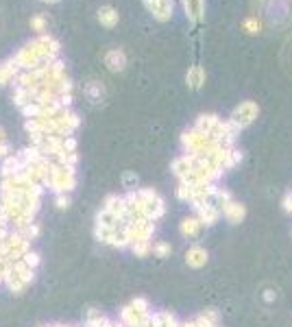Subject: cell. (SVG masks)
Listing matches in <instances>:
<instances>
[{"label": "cell", "instance_id": "1", "mask_svg": "<svg viewBox=\"0 0 292 327\" xmlns=\"http://www.w3.org/2000/svg\"><path fill=\"white\" fill-rule=\"evenodd\" d=\"M57 55H59L57 39H52L50 35H39L37 39H33L31 44H26L24 48H20L18 55L13 57L11 61L22 70H33V68H37V65L55 61Z\"/></svg>", "mask_w": 292, "mask_h": 327}, {"label": "cell", "instance_id": "2", "mask_svg": "<svg viewBox=\"0 0 292 327\" xmlns=\"http://www.w3.org/2000/svg\"><path fill=\"white\" fill-rule=\"evenodd\" d=\"M35 279V268H31L24 260H18V262H9L5 268V284L11 292L16 294H22L24 288Z\"/></svg>", "mask_w": 292, "mask_h": 327}, {"label": "cell", "instance_id": "3", "mask_svg": "<svg viewBox=\"0 0 292 327\" xmlns=\"http://www.w3.org/2000/svg\"><path fill=\"white\" fill-rule=\"evenodd\" d=\"M44 188H50L55 194H68L77 188V175H75V168H68V166H61V164L52 161L50 166V173L46 177V183Z\"/></svg>", "mask_w": 292, "mask_h": 327}, {"label": "cell", "instance_id": "4", "mask_svg": "<svg viewBox=\"0 0 292 327\" xmlns=\"http://www.w3.org/2000/svg\"><path fill=\"white\" fill-rule=\"evenodd\" d=\"M211 142H214V135L203 133V131H198L196 127L188 129V131H185V133L181 135V144H183V148H185V153H188V155H198V153H203V150L207 148Z\"/></svg>", "mask_w": 292, "mask_h": 327}, {"label": "cell", "instance_id": "5", "mask_svg": "<svg viewBox=\"0 0 292 327\" xmlns=\"http://www.w3.org/2000/svg\"><path fill=\"white\" fill-rule=\"evenodd\" d=\"M257 114H260V107H257V103L244 101V103H240L234 109V114H231V120H234L240 129H244V127H249V124L255 120Z\"/></svg>", "mask_w": 292, "mask_h": 327}, {"label": "cell", "instance_id": "6", "mask_svg": "<svg viewBox=\"0 0 292 327\" xmlns=\"http://www.w3.org/2000/svg\"><path fill=\"white\" fill-rule=\"evenodd\" d=\"M144 7L153 13V18L159 22H168L172 16V0H142Z\"/></svg>", "mask_w": 292, "mask_h": 327}, {"label": "cell", "instance_id": "7", "mask_svg": "<svg viewBox=\"0 0 292 327\" xmlns=\"http://www.w3.org/2000/svg\"><path fill=\"white\" fill-rule=\"evenodd\" d=\"M221 212H223L225 218L231 222V225H240V222L247 218V207H244L240 201H236V199H231V201L225 203Z\"/></svg>", "mask_w": 292, "mask_h": 327}, {"label": "cell", "instance_id": "8", "mask_svg": "<svg viewBox=\"0 0 292 327\" xmlns=\"http://www.w3.org/2000/svg\"><path fill=\"white\" fill-rule=\"evenodd\" d=\"M194 212H196L198 218H201L203 227H214L216 222L221 220V216H223V212L214 205V203H205V205H198V207H194Z\"/></svg>", "mask_w": 292, "mask_h": 327}, {"label": "cell", "instance_id": "9", "mask_svg": "<svg viewBox=\"0 0 292 327\" xmlns=\"http://www.w3.org/2000/svg\"><path fill=\"white\" fill-rule=\"evenodd\" d=\"M209 255H207V249H203L201 244H194L185 251V264L190 268H203L207 264Z\"/></svg>", "mask_w": 292, "mask_h": 327}, {"label": "cell", "instance_id": "10", "mask_svg": "<svg viewBox=\"0 0 292 327\" xmlns=\"http://www.w3.org/2000/svg\"><path fill=\"white\" fill-rule=\"evenodd\" d=\"M203 229V222L201 218L194 214V216H185V218L179 222V233L183 235V238H198V233H201Z\"/></svg>", "mask_w": 292, "mask_h": 327}, {"label": "cell", "instance_id": "11", "mask_svg": "<svg viewBox=\"0 0 292 327\" xmlns=\"http://www.w3.org/2000/svg\"><path fill=\"white\" fill-rule=\"evenodd\" d=\"M105 65L109 72H122L127 68V55L120 48H111L105 52Z\"/></svg>", "mask_w": 292, "mask_h": 327}, {"label": "cell", "instance_id": "12", "mask_svg": "<svg viewBox=\"0 0 292 327\" xmlns=\"http://www.w3.org/2000/svg\"><path fill=\"white\" fill-rule=\"evenodd\" d=\"M172 173H175V177H177L179 181L188 179L190 173H192V157H190V155L177 157V159L172 161Z\"/></svg>", "mask_w": 292, "mask_h": 327}, {"label": "cell", "instance_id": "13", "mask_svg": "<svg viewBox=\"0 0 292 327\" xmlns=\"http://www.w3.org/2000/svg\"><path fill=\"white\" fill-rule=\"evenodd\" d=\"M183 7H185V13H188L190 22H201V20L205 18V5L203 0H181Z\"/></svg>", "mask_w": 292, "mask_h": 327}, {"label": "cell", "instance_id": "14", "mask_svg": "<svg viewBox=\"0 0 292 327\" xmlns=\"http://www.w3.org/2000/svg\"><path fill=\"white\" fill-rule=\"evenodd\" d=\"M218 124H221V118H218V116H214V114H203V116H198V120H196L194 127L198 131H203V133H209L211 135L218 129Z\"/></svg>", "mask_w": 292, "mask_h": 327}, {"label": "cell", "instance_id": "15", "mask_svg": "<svg viewBox=\"0 0 292 327\" xmlns=\"http://www.w3.org/2000/svg\"><path fill=\"white\" fill-rule=\"evenodd\" d=\"M118 20H120V16H118V11L114 9V7L105 5V7H101V9H98V22H101L103 26H107V29L116 26Z\"/></svg>", "mask_w": 292, "mask_h": 327}, {"label": "cell", "instance_id": "16", "mask_svg": "<svg viewBox=\"0 0 292 327\" xmlns=\"http://www.w3.org/2000/svg\"><path fill=\"white\" fill-rule=\"evenodd\" d=\"M185 81H188V85H190L192 90H198L205 83V70L201 68V65H192V68L188 70V76H185Z\"/></svg>", "mask_w": 292, "mask_h": 327}, {"label": "cell", "instance_id": "17", "mask_svg": "<svg viewBox=\"0 0 292 327\" xmlns=\"http://www.w3.org/2000/svg\"><path fill=\"white\" fill-rule=\"evenodd\" d=\"M18 65L13 63V61H7L0 65V85H7V83H11L13 78L18 76Z\"/></svg>", "mask_w": 292, "mask_h": 327}, {"label": "cell", "instance_id": "18", "mask_svg": "<svg viewBox=\"0 0 292 327\" xmlns=\"http://www.w3.org/2000/svg\"><path fill=\"white\" fill-rule=\"evenodd\" d=\"M170 253H172V247H170V242H164V240H157V242H153V255L159 260H164V258H170Z\"/></svg>", "mask_w": 292, "mask_h": 327}, {"label": "cell", "instance_id": "19", "mask_svg": "<svg viewBox=\"0 0 292 327\" xmlns=\"http://www.w3.org/2000/svg\"><path fill=\"white\" fill-rule=\"evenodd\" d=\"M260 29H262V24L257 22L255 18H247V20H244V31L251 33V35H255V33L260 31Z\"/></svg>", "mask_w": 292, "mask_h": 327}, {"label": "cell", "instance_id": "20", "mask_svg": "<svg viewBox=\"0 0 292 327\" xmlns=\"http://www.w3.org/2000/svg\"><path fill=\"white\" fill-rule=\"evenodd\" d=\"M11 155V146H9V142L5 140V133H3V129H0V157H9Z\"/></svg>", "mask_w": 292, "mask_h": 327}, {"label": "cell", "instance_id": "21", "mask_svg": "<svg viewBox=\"0 0 292 327\" xmlns=\"http://www.w3.org/2000/svg\"><path fill=\"white\" fill-rule=\"evenodd\" d=\"M26 264H29L31 268H37V264H39V255L35 253V251H29V253H24V258H22Z\"/></svg>", "mask_w": 292, "mask_h": 327}, {"label": "cell", "instance_id": "22", "mask_svg": "<svg viewBox=\"0 0 292 327\" xmlns=\"http://www.w3.org/2000/svg\"><path fill=\"white\" fill-rule=\"evenodd\" d=\"M31 26H33L35 31H39V33L46 31V18H44V16H35V18L31 20Z\"/></svg>", "mask_w": 292, "mask_h": 327}, {"label": "cell", "instance_id": "23", "mask_svg": "<svg viewBox=\"0 0 292 327\" xmlns=\"http://www.w3.org/2000/svg\"><path fill=\"white\" fill-rule=\"evenodd\" d=\"M55 203H57L59 209H68L70 207V196L68 194H57L55 196Z\"/></svg>", "mask_w": 292, "mask_h": 327}, {"label": "cell", "instance_id": "24", "mask_svg": "<svg viewBox=\"0 0 292 327\" xmlns=\"http://www.w3.org/2000/svg\"><path fill=\"white\" fill-rule=\"evenodd\" d=\"M137 186V177L133 173H127L124 175V188H129V190H135Z\"/></svg>", "mask_w": 292, "mask_h": 327}, {"label": "cell", "instance_id": "25", "mask_svg": "<svg viewBox=\"0 0 292 327\" xmlns=\"http://www.w3.org/2000/svg\"><path fill=\"white\" fill-rule=\"evenodd\" d=\"M283 209H286L288 214H292V192H288V196L283 199Z\"/></svg>", "mask_w": 292, "mask_h": 327}, {"label": "cell", "instance_id": "26", "mask_svg": "<svg viewBox=\"0 0 292 327\" xmlns=\"http://www.w3.org/2000/svg\"><path fill=\"white\" fill-rule=\"evenodd\" d=\"M44 3H59V0H44Z\"/></svg>", "mask_w": 292, "mask_h": 327}]
</instances>
